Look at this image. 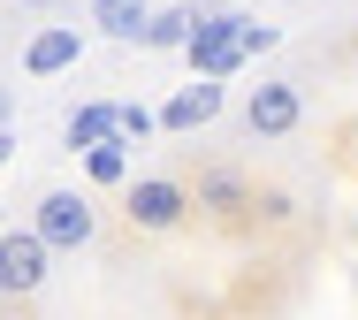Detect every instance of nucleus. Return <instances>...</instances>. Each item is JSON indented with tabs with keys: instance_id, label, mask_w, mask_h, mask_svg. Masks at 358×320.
I'll use <instances>...</instances> for the list:
<instances>
[{
	"instance_id": "2",
	"label": "nucleus",
	"mask_w": 358,
	"mask_h": 320,
	"mask_svg": "<svg viewBox=\"0 0 358 320\" xmlns=\"http://www.w3.org/2000/svg\"><path fill=\"white\" fill-rule=\"evenodd\" d=\"M31 229L54 244V252H84V244L99 237V206H92V191H76V183H54V191H38V206H31Z\"/></svg>"
},
{
	"instance_id": "9",
	"label": "nucleus",
	"mask_w": 358,
	"mask_h": 320,
	"mask_svg": "<svg viewBox=\"0 0 358 320\" xmlns=\"http://www.w3.org/2000/svg\"><path fill=\"white\" fill-rule=\"evenodd\" d=\"M15 8H54V0H15Z\"/></svg>"
},
{
	"instance_id": "3",
	"label": "nucleus",
	"mask_w": 358,
	"mask_h": 320,
	"mask_svg": "<svg viewBox=\"0 0 358 320\" xmlns=\"http://www.w3.org/2000/svg\"><path fill=\"white\" fill-rule=\"evenodd\" d=\"M54 244L38 229H0V298H38L46 275H54Z\"/></svg>"
},
{
	"instance_id": "4",
	"label": "nucleus",
	"mask_w": 358,
	"mask_h": 320,
	"mask_svg": "<svg viewBox=\"0 0 358 320\" xmlns=\"http://www.w3.org/2000/svg\"><path fill=\"white\" fill-rule=\"evenodd\" d=\"M191 206H199L206 221H244V214L259 206V183H252L244 168H221V160H214V168L191 175Z\"/></svg>"
},
{
	"instance_id": "5",
	"label": "nucleus",
	"mask_w": 358,
	"mask_h": 320,
	"mask_svg": "<svg viewBox=\"0 0 358 320\" xmlns=\"http://www.w3.org/2000/svg\"><path fill=\"white\" fill-rule=\"evenodd\" d=\"M297 122H305V92L289 77H267V84L244 92V130H252V138H289Z\"/></svg>"
},
{
	"instance_id": "8",
	"label": "nucleus",
	"mask_w": 358,
	"mask_h": 320,
	"mask_svg": "<svg viewBox=\"0 0 358 320\" xmlns=\"http://www.w3.org/2000/svg\"><path fill=\"white\" fill-rule=\"evenodd\" d=\"M69 54H76V31H54V38H38V46H31V69L46 77V69H62Z\"/></svg>"
},
{
	"instance_id": "6",
	"label": "nucleus",
	"mask_w": 358,
	"mask_h": 320,
	"mask_svg": "<svg viewBox=\"0 0 358 320\" xmlns=\"http://www.w3.org/2000/svg\"><path fill=\"white\" fill-rule=\"evenodd\" d=\"M92 15H99V31H115V38H138L145 31V0H92Z\"/></svg>"
},
{
	"instance_id": "7",
	"label": "nucleus",
	"mask_w": 358,
	"mask_h": 320,
	"mask_svg": "<svg viewBox=\"0 0 358 320\" xmlns=\"http://www.w3.org/2000/svg\"><path fill=\"white\" fill-rule=\"evenodd\" d=\"M221 107V92L214 84H199V92H183V99H176V107H168V122H176V130H183V122H206V115H214Z\"/></svg>"
},
{
	"instance_id": "1",
	"label": "nucleus",
	"mask_w": 358,
	"mask_h": 320,
	"mask_svg": "<svg viewBox=\"0 0 358 320\" xmlns=\"http://www.w3.org/2000/svg\"><path fill=\"white\" fill-rule=\"evenodd\" d=\"M191 214H199V206H191V183H183V175H138V183L122 191V221H130L138 237H176Z\"/></svg>"
}]
</instances>
